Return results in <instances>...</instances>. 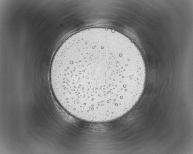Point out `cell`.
I'll return each instance as SVG.
<instances>
[{
  "instance_id": "1",
  "label": "cell",
  "mask_w": 193,
  "mask_h": 154,
  "mask_svg": "<svg viewBox=\"0 0 193 154\" xmlns=\"http://www.w3.org/2000/svg\"><path fill=\"white\" fill-rule=\"evenodd\" d=\"M146 72L134 50L102 32L65 40L53 57L50 80L53 95L76 118L103 123L126 114L144 90Z\"/></svg>"
}]
</instances>
